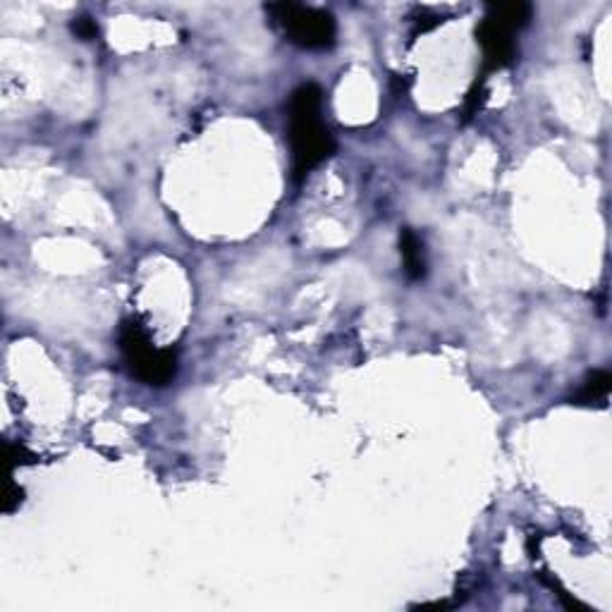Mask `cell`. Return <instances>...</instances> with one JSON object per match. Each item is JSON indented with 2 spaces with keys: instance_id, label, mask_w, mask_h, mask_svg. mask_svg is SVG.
Instances as JSON below:
<instances>
[{
  "instance_id": "cell-3",
  "label": "cell",
  "mask_w": 612,
  "mask_h": 612,
  "mask_svg": "<svg viewBox=\"0 0 612 612\" xmlns=\"http://www.w3.org/2000/svg\"><path fill=\"white\" fill-rule=\"evenodd\" d=\"M273 20L280 24L285 36L299 48L306 51H325L335 46L337 24L335 17L325 10L309 5H296V3H273L266 5Z\"/></svg>"
},
{
  "instance_id": "cell-2",
  "label": "cell",
  "mask_w": 612,
  "mask_h": 612,
  "mask_svg": "<svg viewBox=\"0 0 612 612\" xmlns=\"http://www.w3.org/2000/svg\"><path fill=\"white\" fill-rule=\"evenodd\" d=\"M120 352L130 374L146 385L163 388L178 374V355L172 349L153 347L151 337L137 318H127L120 325Z\"/></svg>"
},
{
  "instance_id": "cell-7",
  "label": "cell",
  "mask_w": 612,
  "mask_h": 612,
  "mask_svg": "<svg viewBox=\"0 0 612 612\" xmlns=\"http://www.w3.org/2000/svg\"><path fill=\"white\" fill-rule=\"evenodd\" d=\"M612 375L607 371H593L584 381L581 390L574 397V404H593V402H603L610 395Z\"/></svg>"
},
{
  "instance_id": "cell-9",
  "label": "cell",
  "mask_w": 612,
  "mask_h": 612,
  "mask_svg": "<svg viewBox=\"0 0 612 612\" xmlns=\"http://www.w3.org/2000/svg\"><path fill=\"white\" fill-rule=\"evenodd\" d=\"M22 498H24V491L15 483L13 476H7L5 491H3V512L5 514L15 512V510L22 505Z\"/></svg>"
},
{
  "instance_id": "cell-5",
  "label": "cell",
  "mask_w": 612,
  "mask_h": 612,
  "mask_svg": "<svg viewBox=\"0 0 612 612\" xmlns=\"http://www.w3.org/2000/svg\"><path fill=\"white\" fill-rule=\"evenodd\" d=\"M400 254L409 280H422L426 276V251L419 235L409 228H404L400 235Z\"/></svg>"
},
{
  "instance_id": "cell-1",
  "label": "cell",
  "mask_w": 612,
  "mask_h": 612,
  "mask_svg": "<svg viewBox=\"0 0 612 612\" xmlns=\"http://www.w3.org/2000/svg\"><path fill=\"white\" fill-rule=\"evenodd\" d=\"M323 92L309 82L295 89L287 106V139L292 149V178L302 182L316 165L335 153V139L321 118Z\"/></svg>"
},
{
  "instance_id": "cell-10",
  "label": "cell",
  "mask_w": 612,
  "mask_h": 612,
  "mask_svg": "<svg viewBox=\"0 0 612 612\" xmlns=\"http://www.w3.org/2000/svg\"><path fill=\"white\" fill-rule=\"evenodd\" d=\"M73 32H74V36L82 41H93L96 36H99V27H96V22L89 20V17H80V20H74Z\"/></svg>"
},
{
  "instance_id": "cell-6",
  "label": "cell",
  "mask_w": 612,
  "mask_h": 612,
  "mask_svg": "<svg viewBox=\"0 0 612 612\" xmlns=\"http://www.w3.org/2000/svg\"><path fill=\"white\" fill-rule=\"evenodd\" d=\"M486 17L500 22L512 32H520L531 22L533 7L529 3H488Z\"/></svg>"
},
{
  "instance_id": "cell-4",
  "label": "cell",
  "mask_w": 612,
  "mask_h": 612,
  "mask_svg": "<svg viewBox=\"0 0 612 612\" xmlns=\"http://www.w3.org/2000/svg\"><path fill=\"white\" fill-rule=\"evenodd\" d=\"M512 36V29L500 24V22L491 20V17L481 20V24L476 27V41L483 51V73H481L483 80H488L491 73L514 65L520 48H517V41Z\"/></svg>"
},
{
  "instance_id": "cell-8",
  "label": "cell",
  "mask_w": 612,
  "mask_h": 612,
  "mask_svg": "<svg viewBox=\"0 0 612 612\" xmlns=\"http://www.w3.org/2000/svg\"><path fill=\"white\" fill-rule=\"evenodd\" d=\"M5 457H7L10 469L24 467V464H34V461H36V454L29 452L22 442H13V441H5Z\"/></svg>"
}]
</instances>
